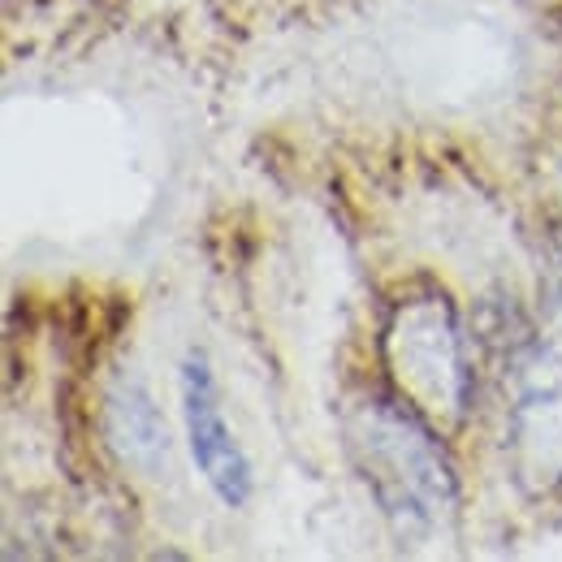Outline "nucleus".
I'll use <instances>...</instances> for the list:
<instances>
[{"label": "nucleus", "mask_w": 562, "mask_h": 562, "mask_svg": "<svg viewBox=\"0 0 562 562\" xmlns=\"http://www.w3.org/2000/svg\"><path fill=\"white\" fill-rule=\"evenodd\" d=\"M347 450L394 532L412 546H437L454 532L459 490L437 428L398 394H368L347 407Z\"/></svg>", "instance_id": "obj_1"}, {"label": "nucleus", "mask_w": 562, "mask_h": 562, "mask_svg": "<svg viewBox=\"0 0 562 562\" xmlns=\"http://www.w3.org/2000/svg\"><path fill=\"white\" fill-rule=\"evenodd\" d=\"M178 385H182V420H187V446H191V459L200 468V476L209 481V490L225 502V506H247L251 497V463L234 437V428L225 424L221 412V394H216V376L209 368V355L204 351H187L182 359V372H178Z\"/></svg>", "instance_id": "obj_4"}, {"label": "nucleus", "mask_w": 562, "mask_h": 562, "mask_svg": "<svg viewBox=\"0 0 562 562\" xmlns=\"http://www.w3.org/2000/svg\"><path fill=\"white\" fill-rule=\"evenodd\" d=\"M559 234H562V169H559Z\"/></svg>", "instance_id": "obj_6"}, {"label": "nucleus", "mask_w": 562, "mask_h": 562, "mask_svg": "<svg viewBox=\"0 0 562 562\" xmlns=\"http://www.w3.org/2000/svg\"><path fill=\"white\" fill-rule=\"evenodd\" d=\"M510 472L532 497L562 485V290L546 303L541 325L515 355Z\"/></svg>", "instance_id": "obj_3"}, {"label": "nucleus", "mask_w": 562, "mask_h": 562, "mask_svg": "<svg viewBox=\"0 0 562 562\" xmlns=\"http://www.w3.org/2000/svg\"><path fill=\"white\" fill-rule=\"evenodd\" d=\"M381 355L398 398L416 407L432 428H454L463 420L472 394V368L463 355L459 316L446 294L424 290L403 299L385 321Z\"/></svg>", "instance_id": "obj_2"}, {"label": "nucleus", "mask_w": 562, "mask_h": 562, "mask_svg": "<svg viewBox=\"0 0 562 562\" xmlns=\"http://www.w3.org/2000/svg\"><path fill=\"white\" fill-rule=\"evenodd\" d=\"M104 432L122 463H131L139 476H160L169 463V432L165 416L151 403L147 385L135 376H122L104 398Z\"/></svg>", "instance_id": "obj_5"}]
</instances>
